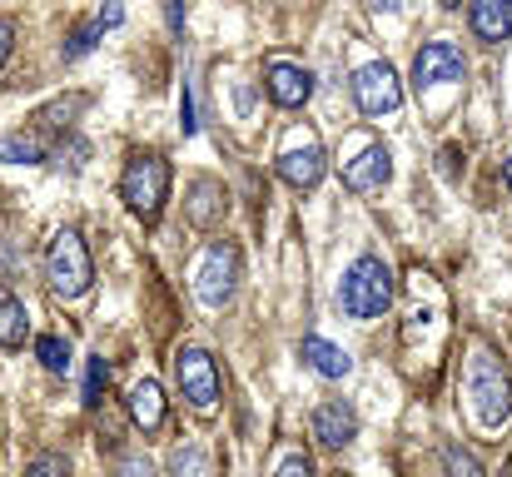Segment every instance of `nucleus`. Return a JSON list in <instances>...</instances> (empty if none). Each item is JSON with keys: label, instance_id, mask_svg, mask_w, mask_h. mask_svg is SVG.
Masks as SVG:
<instances>
[{"label": "nucleus", "instance_id": "f257e3e1", "mask_svg": "<svg viewBox=\"0 0 512 477\" xmlns=\"http://www.w3.org/2000/svg\"><path fill=\"white\" fill-rule=\"evenodd\" d=\"M339 304L348 318L388 314V304H393V274H388V264L378 254L353 259V269L343 274V284H339Z\"/></svg>", "mask_w": 512, "mask_h": 477}, {"label": "nucleus", "instance_id": "f03ea898", "mask_svg": "<svg viewBox=\"0 0 512 477\" xmlns=\"http://www.w3.org/2000/svg\"><path fill=\"white\" fill-rule=\"evenodd\" d=\"M120 199L130 204V214L140 219H160L165 199H170V159L165 155H130L120 174Z\"/></svg>", "mask_w": 512, "mask_h": 477}, {"label": "nucleus", "instance_id": "7ed1b4c3", "mask_svg": "<svg viewBox=\"0 0 512 477\" xmlns=\"http://www.w3.org/2000/svg\"><path fill=\"white\" fill-rule=\"evenodd\" d=\"M45 279L55 289V299H80L95 279V264H90V249L75 229H60L45 249Z\"/></svg>", "mask_w": 512, "mask_h": 477}, {"label": "nucleus", "instance_id": "20e7f679", "mask_svg": "<svg viewBox=\"0 0 512 477\" xmlns=\"http://www.w3.org/2000/svg\"><path fill=\"white\" fill-rule=\"evenodd\" d=\"M468 398H473L483 428H498L512 413V383H508V373H503V363L488 348H478L468 358Z\"/></svg>", "mask_w": 512, "mask_h": 477}, {"label": "nucleus", "instance_id": "39448f33", "mask_svg": "<svg viewBox=\"0 0 512 477\" xmlns=\"http://www.w3.org/2000/svg\"><path fill=\"white\" fill-rule=\"evenodd\" d=\"M189 284H194V299L204 309H224L239 289V249L234 244H209L194 269H189Z\"/></svg>", "mask_w": 512, "mask_h": 477}, {"label": "nucleus", "instance_id": "423d86ee", "mask_svg": "<svg viewBox=\"0 0 512 477\" xmlns=\"http://www.w3.org/2000/svg\"><path fill=\"white\" fill-rule=\"evenodd\" d=\"M274 169H279V179H289L294 189H314V184L324 179V169H329V155H324V145H319V135H314L309 125H294V130L284 135L279 155H274Z\"/></svg>", "mask_w": 512, "mask_h": 477}, {"label": "nucleus", "instance_id": "0eeeda50", "mask_svg": "<svg viewBox=\"0 0 512 477\" xmlns=\"http://www.w3.org/2000/svg\"><path fill=\"white\" fill-rule=\"evenodd\" d=\"M174 383L184 393V403L194 413H214L219 408V368L204 348H179L174 353Z\"/></svg>", "mask_w": 512, "mask_h": 477}, {"label": "nucleus", "instance_id": "6e6552de", "mask_svg": "<svg viewBox=\"0 0 512 477\" xmlns=\"http://www.w3.org/2000/svg\"><path fill=\"white\" fill-rule=\"evenodd\" d=\"M468 75V60L453 40H428L418 55H413V85L418 90H438V85H458Z\"/></svg>", "mask_w": 512, "mask_h": 477}, {"label": "nucleus", "instance_id": "1a4fd4ad", "mask_svg": "<svg viewBox=\"0 0 512 477\" xmlns=\"http://www.w3.org/2000/svg\"><path fill=\"white\" fill-rule=\"evenodd\" d=\"M353 100H358L363 115H393V110L403 105V85H398L393 65H383V60L363 65V70L353 75Z\"/></svg>", "mask_w": 512, "mask_h": 477}, {"label": "nucleus", "instance_id": "9d476101", "mask_svg": "<svg viewBox=\"0 0 512 477\" xmlns=\"http://www.w3.org/2000/svg\"><path fill=\"white\" fill-rule=\"evenodd\" d=\"M264 85H269L274 105H284V110H294V105H304L314 95V75L304 65H294V60H269L264 65Z\"/></svg>", "mask_w": 512, "mask_h": 477}, {"label": "nucleus", "instance_id": "9b49d317", "mask_svg": "<svg viewBox=\"0 0 512 477\" xmlns=\"http://www.w3.org/2000/svg\"><path fill=\"white\" fill-rule=\"evenodd\" d=\"M388 174H393V164H388V150H383V145H363L353 159H343V184H348L353 194H368V189L388 184Z\"/></svg>", "mask_w": 512, "mask_h": 477}, {"label": "nucleus", "instance_id": "f8f14e48", "mask_svg": "<svg viewBox=\"0 0 512 477\" xmlns=\"http://www.w3.org/2000/svg\"><path fill=\"white\" fill-rule=\"evenodd\" d=\"M353 433H358V413H353L343 398H329V403H319V408H314V438H319L324 448H343V443H353Z\"/></svg>", "mask_w": 512, "mask_h": 477}, {"label": "nucleus", "instance_id": "ddd939ff", "mask_svg": "<svg viewBox=\"0 0 512 477\" xmlns=\"http://www.w3.org/2000/svg\"><path fill=\"white\" fill-rule=\"evenodd\" d=\"M189 194H194V199H189V224L214 229V224L224 219V209H229L224 184H214V179H194V189H189Z\"/></svg>", "mask_w": 512, "mask_h": 477}, {"label": "nucleus", "instance_id": "4468645a", "mask_svg": "<svg viewBox=\"0 0 512 477\" xmlns=\"http://www.w3.org/2000/svg\"><path fill=\"white\" fill-rule=\"evenodd\" d=\"M130 418L145 428V433H155L160 423H165V393H160V383L155 378H140L135 388H130Z\"/></svg>", "mask_w": 512, "mask_h": 477}, {"label": "nucleus", "instance_id": "2eb2a0df", "mask_svg": "<svg viewBox=\"0 0 512 477\" xmlns=\"http://www.w3.org/2000/svg\"><path fill=\"white\" fill-rule=\"evenodd\" d=\"M468 25H473V35L488 40V45L512 35V0H483V5H473V10H468Z\"/></svg>", "mask_w": 512, "mask_h": 477}, {"label": "nucleus", "instance_id": "dca6fc26", "mask_svg": "<svg viewBox=\"0 0 512 477\" xmlns=\"http://www.w3.org/2000/svg\"><path fill=\"white\" fill-rule=\"evenodd\" d=\"M299 353H304V363H309L314 373H324V378H343V373L353 368V363H348V353H343V348H334L329 338H319V333H309Z\"/></svg>", "mask_w": 512, "mask_h": 477}, {"label": "nucleus", "instance_id": "f3484780", "mask_svg": "<svg viewBox=\"0 0 512 477\" xmlns=\"http://www.w3.org/2000/svg\"><path fill=\"white\" fill-rule=\"evenodd\" d=\"M25 328H30L25 304H20L10 289H0V348H15V343H25Z\"/></svg>", "mask_w": 512, "mask_h": 477}, {"label": "nucleus", "instance_id": "a211bd4d", "mask_svg": "<svg viewBox=\"0 0 512 477\" xmlns=\"http://www.w3.org/2000/svg\"><path fill=\"white\" fill-rule=\"evenodd\" d=\"M0 159H5V164H40V159H45V140H40V130L5 135V140H0Z\"/></svg>", "mask_w": 512, "mask_h": 477}, {"label": "nucleus", "instance_id": "6ab92c4d", "mask_svg": "<svg viewBox=\"0 0 512 477\" xmlns=\"http://www.w3.org/2000/svg\"><path fill=\"white\" fill-rule=\"evenodd\" d=\"M170 473L174 477H209V458H204V448H194V443L174 448L170 453Z\"/></svg>", "mask_w": 512, "mask_h": 477}, {"label": "nucleus", "instance_id": "aec40b11", "mask_svg": "<svg viewBox=\"0 0 512 477\" xmlns=\"http://www.w3.org/2000/svg\"><path fill=\"white\" fill-rule=\"evenodd\" d=\"M443 473H448V477H483V463H478L468 448L448 443V448H443Z\"/></svg>", "mask_w": 512, "mask_h": 477}, {"label": "nucleus", "instance_id": "412c9836", "mask_svg": "<svg viewBox=\"0 0 512 477\" xmlns=\"http://www.w3.org/2000/svg\"><path fill=\"white\" fill-rule=\"evenodd\" d=\"M35 353H40V363H45L50 373H65V368H70V343H60L55 333H45V338L35 343Z\"/></svg>", "mask_w": 512, "mask_h": 477}, {"label": "nucleus", "instance_id": "4be33fe9", "mask_svg": "<svg viewBox=\"0 0 512 477\" xmlns=\"http://www.w3.org/2000/svg\"><path fill=\"white\" fill-rule=\"evenodd\" d=\"M269 477H314V463L299 453V448H284L279 453V463H274V473Z\"/></svg>", "mask_w": 512, "mask_h": 477}, {"label": "nucleus", "instance_id": "5701e85b", "mask_svg": "<svg viewBox=\"0 0 512 477\" xmlns=\"http://www.w3.org/2000/svg\"><path fill=\"white\" fill-rule=\"evenodd\" d=\"M25 477H70V463H65L60 453H35L30 468H25Z\"/></svg>", "mask_w": 512, "mask_h": 477}, {"label": "nucleus", "instance_id": "b1692460", "mask_svg": "<svg viewBox=\"0 0 512 477\" xmlns=\"http://www.w3.org/2000/svg\"><path fill=\"white\" fill-rule=\"evenodd\" d=\"M105 388H110V363H105V358H90V378H85V403L95 408Z\"/></svg>", "mask_w": 512, "mask_h": 477}, {"label": "nucleus", "instance_id": "393cba45", "mask_svg": "<svg viewBox=\"0 0 512 477\" xmlns=\"http://www.w3.org/2000/svg\"><path fill=\"white\" fill-rule=\"evenodd\" d=\"M95 45V25H80L75 35H70V45H65V60H75V55H85Z\"/></svg>", "mask_w": 512, "mask_h": 477}, {"label": "nucleus", "instance_id": "a878e982", "mask_svg": "<svg viewBox=\"0 0 512 477\" xmlns=\"http://www.w3.org/2000/svg\"><path fill=\"white\" fill-rule=\"evenodd\" d=\"M120 477H155V468H150L145 458H125V463H120Z\"/></svg>", "mask_w": 512, "mask_h": 477}, {"label": "nucleus", "instance_id": "bb28decb", "mask_svg": "<svg viewBox=\"0 0 512 477\" xmlns=\"http://www.w3.org/2000/svg\"><path fill=\"white\" fill-rule=\"evenodd\" d=\"M120 20H125V10H120V5H105V10L95 15V30H105V25H120Z\"/></svg>", "mask_w": 512, "mask_h": 477}, {"label": "nucleus", "instance_id": "cd10ccee", "mask_svg": "<svg viewBox=\"0 0 512 477\" xmlns=\"http://www.w3.org/2000/svg\"><path fill=\"white\" fill-rule=\"evenodd\" d=\"M10 45H15V25H10V20H0V65L10 60Z\"/></svg>", "mask_w": 512, "mask_h": 477}, {"label": "nucleus", "instance_id": "c85d7f7f", "mask_svg": "<svg viewBox=\"0 0 512 477\" xmlns=\"http://www.w3.org/2000/svg\"><path fill=\"white\" fill-rule=\"evenodd\" d=\"M503 174H508V189H512V159H508V169H503Z\"/></svg>", "mask_w": 512, "mask_h": 477}, {"label": "nucleus", "instance_id": "c756f323", "mask_svg": "<svg viewBox=\"0 0 512 477\" xmlns=\"http://www.w3.org/2000/svg\"><path fill=\"white\" fill-rule=\"evenodd\" d=\"M503 477H512V463H508V473H503Z\"/></svg>", "mask_w": 512, "mask_h": 477}]
</instances>
